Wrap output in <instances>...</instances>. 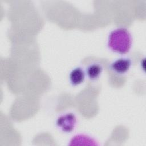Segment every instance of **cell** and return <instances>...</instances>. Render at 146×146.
<instances>
[{
  "label": "cell",
  "mask_w": 146,
  "mask_h": 146,
  "mask_svg": "<svg viewBox=\"0 0 146 146\" xmlns=\"http://www.w3.org/2000/svg\"><path fill=\"white\" fill-rule=\"evenodd\" d=\"M102 71L103 67L100 63H93L87 66L85 72L90 79L95 80L99 78Z\"/></svg>",
  "instance_id": "5b68a950"
},
{
  "label": "cell",
  "mask_w": 146,
  "mask_h": 146,
  "mask_svg": "<svg viewBox=\"0 0 146 146\" xmlns=\"http://www.w3.org/2000/svg\"><path fill=\"white\" fill-rule=\"evenodd\" d=\"M76 125L77 117L72 112H69L61 114L56 120V126L62 132H71Z\"/></svg>",
  "instance_id": "7a4b0ae2"
},
{
  "label": "cell",
  "mask_w": 146,
  "mask_h": 146,
  "mask_svg": "<svg viewBox=\"0 0 146 146\" xmlns=\"http://www.w3.org/2000/svg\"><path fill=\"white\" fill-rule=\"evenodd\" d=\"M85 71L80 67L72 69L69 74V80L72 86H75L82 83L85 79Z\"/></svg>",
  "instance_id": "277c9868"
},
{
  "label": "cell",
  "mask_w": 146,
  "mask_h": 146,
  "mask_svg": "<svg viewBox=\"0 0 146 146\" xmlns=\"http://www.w3.org/2000/svg\"><path fill=\"white\" fill-rule=\"evenodd\" d=\"M132 36L125 27H117L108 35L107 46L113 52L120 54L128 53L132 47Z\"/></svg>",
  "instance_id": "6da1fadb"
},
{
  "label": "cell",
  "mask_w": 146,
  "mask_h": 146,
  "mask_svg": "<svg viewBox=\"0 0 146 146\" xmlns=\"http://www.w3.org/2000/svg\"><path fill=\"white\" fill-rule=\"evenodd\" d=\"M70 145H97L95 140L86 134H78L70 140Z\"/></svg>",
  "instance_id": "8992f818"
},
{
  "label": "cell",
  "mask_w": 146,
  "mask_h": 146,
  "mask_svg": "<svg viewBox=\"0 0 146 146\" xmlns=\"http://www.w3.org/2000/svg\"><path fill=\"white\" fill-rule=\"evenodd\" d=\"M132 62L130 59L127 58H120L111 64V68L112 71L118 74H123L127 72L130 68Z\"/></svg>",
  "instance_id": "3957f363"
}]
</instances>
